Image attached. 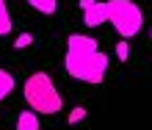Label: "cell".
<instances>
[{"label": "cell", "mask_w": 152, "mask_h": 130, "mask_svg": "<svg viewBox=\"0 0 152 130\" xmlns=\"http://www.w3.org/2000/svg\"><path fill=\"white\" fill-rule=\"evenodd\" d=\"M25 102L31 105L33 114H44V116L58 114L64 108V100H61L56 83L47 72H33L25 80Z\"/></svg>", "instance_id": "3957f363"}, {"label": "cell", "mask_w": 152, "mask_h": 130, "mask_svg": "<svg viewBox=\"0 0 152 130\" xmlns=\"http://www.w3.org/2000/svg\"><path fill=\"white\" fill-rule=\"evenodd\" d=\"M149 36H152V33H149Z\"/></svg>", "instance_id": "7c38bea8"}, {"label": "cell", "mask_w": 152, "mask_h": 130, "mask_svg": "<svg viewBox=\"0 0 152 130\" xmlns=\"http://www.w3.org/2000/svg\"><path fill=\"white\" fill-rule=\"evenodd\" d=\"M83 22L88 28H97L102 22H111L122 39H133L144 28V11L133 0H97L83 11Z\"/></svg>", "instance_id": "7a4b0ae2"}, {"label": "cell", "mask_w": 152, "mask_h": 130, "mask_svg": "<svg viewBox=\"0 0 152 130\" xmlns=\"http://www.w3.org/2000/svg\"><path fill=\"white\" fill-rule=\"evenodd\" d=\"M94 3H97V0H80V8L86 11V8H88V6H94Z\"/></svg>", "instance_id": "8fae6325"}, {"label": "cell", "mask_w": 152, "mask_h": 130, "mask_svg": "<svg viewBox=\"0 0 152 130\" xmlns=\"http://www.w3.org/2000/svg\"><path fill=\"white\" fill-rule=\"evenodd\" d=\"M14 86H17V83H14V75L8 72V69H0V102L14 91Z\"/></svg>", "instance_id": "5b68a950"}, {"label": "cell", "mask_w": 152, "mask_h": 130, "mask_svg": "<svg viewBox=\"0 0 152 130\" xmlns=\"http://www.w3.org/2000/svg\"><path fill=\"white\" fill-rule=\"evenodd\" d=\"M127 56H130V45L127 42H119V45H116V58H119V61H127Z\"/></svg>", "instance_id": "30bf717a"}, {"label": "cell", "mask_w": 152, "mask_h": 130, "mask_svg": "<svg viewBox=\"0 0 152 130\" xmlns=\"http://www.w3.org/2000/svg\"><path fill=\"white\" fill-rule=\"evenodd\" d=\"M28 3L42 14H56L58 11V0H28Z\"/></svg>", "instance_id": "52a82bcc"}, {"label": "cell", "mask_w": 152, "mask_h": 130, "mask_svg": "<svg viewBox=\"0 0 152 130\" xmlns=\"http://www.w3.org/2000/svg\"><path fill=\"white\" fill-rule=\"evenodd\" d=\"M17 130H39V116L33 111H22L17 119Z\"/></svg>", "instance_id": "277c9868"}, {"label": "cell", "mask_w": 152, "mask_h": 130, "mask_svg": "<svg viewBox=\"0 0 152 130\" xmlns=\"http://www.w3.org/2000/svg\"><path fill=\"white\" fill-rule=\"evenodd\" d=\"M14 22H11V14H8V6L6 0H0V36H6V33H11Z\"/></svg>", "instance_id": "8992f818"}, {"label": "cell", "mask_w": 152, "mask_h": 130, "mask_svg": "<svg viewBox=\"0 0 152 130\" xmlns=\"http://www.w3.org/2000/svg\"><path fill=\"white\" fill-rule=\"evenodd\" d=\"M66 75L75 80L100 86L108 72V56L100 50L97 39L86 33H69L66 36V56H64Z\"/></svg>", "instance_id": "6da1fadb"}, {"label": "cell", "mask_w": 152, "mask_h": 130, "mask_svg": "<svg viewBox=\"0 0 152 130\" xmlns=\"http://www.w3.org/2000/svg\"><path fill=\"white\" fill-rule=\"evenodd\" d=\"M86 114H88V111L83 108V105H77V108H72V111H69V125H77V122H83V119H86Z\"/></svg>", "instance_id": "ba28073f"}, {"label": "cell", "mask_w": 152, "mask_h": 130, "mask_svg": "<svg viewBox=\"0 0 152 130\" xmlns=\"http://www.w3.org/2000/svg\"><path fill=\"white\" fill-rule=\"evenodd\" d=\"M31 45H33V36H31V33H20V36H17V42H14L17 50H25V47H31Z\"/></svg>", "instance_id": "9c48e42d"}]
</instances>
